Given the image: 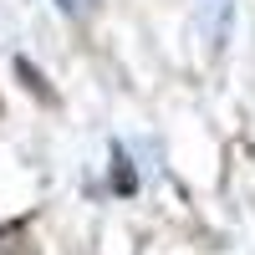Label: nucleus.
<instances>
[{
  "instance_id": "f257e3e1",
  "label": "nucleus",
  "mask_w": 255,
  "mask_h": 255,
  "mask_svg": "<svg viewBox=\"0 0 255 255\" xmlns=\"http://www.w3.org/2000/svg\"><path fill=\"white\" fill-rule=\"evenodd\" d=\"M15 77H20V82H26V92H36L41 102H46V108H56V102H61V97H56V92L46 87V77H41V72L31 67V61H26V56H15Z\"/></svg>"
},
{
  "instance_id": "f03ea898",
  "label": "nucleus",
  "mask_w": 255,
  "mask_h": 255,
  "mask_svg": "<svg viewBox=\"0 0 255 255\" xmlns=\"http://www.w3.org/2000/svg\"><path fill=\"white\" fill-rule=\"evenodd\" d=\"M113 184H118V194H133V189H138L133 168H128V158H123V148H113Z\"/></svg>"
},
{
  "instance_id": "7ed1b4c3",
  "label": "nucleus",
  "mask_w": 255,
  "mask_h": 255,
  "mask_svg": "<svg viewBox=\"0 0 255 255\" xmlns=\"http://www.w3.org/2000/svg\"><path fill=\"white\" fill-rule=\"evenodd\" d=\"M56 5L67 10V15H77V20H87V15L97 10V0H56Z\"/></svg>"
}]
</instances>
